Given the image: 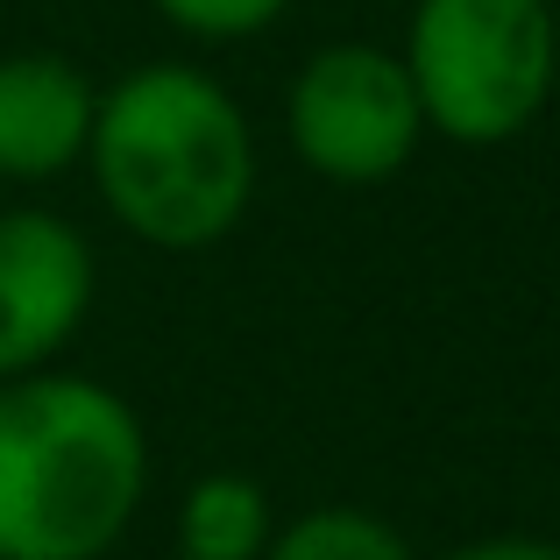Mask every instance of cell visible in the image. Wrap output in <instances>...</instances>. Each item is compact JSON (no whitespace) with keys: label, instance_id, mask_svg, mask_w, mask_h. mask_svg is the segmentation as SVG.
<instances>
[{"label":"cell","instance_id":"obj_10","mask_svg":"<svg viewBox=\"0 0 560 560\" xmlns=\"http://www.w3.org/2000/svg\"><path fill=\"white\" fill-rule=\"evenodd\" d=\"M440 560H560V539L547 533H482V539H462L454 553Z\"/></svg>","mask_w":560,"mask_h":560},{"label":"cell","instance_id":"obj_3","mask_svg":"<svg viewBox=\"0 0 560 560\" xmlns=\"http://www.w3.org/2000/svg\"><path fill=\"white\" fill-rule=\"evenodd\" d=\"M397 57L425 136L504 150L560 93V14L553 0H411Z\"/></svg>","mask_w":560,"mask_h":560},{"label":"cell","instance_id":"obj_2","mask_svg":"<svg viewBox=\"0 0 560 560\" xmlns=\"http://www.w3.org/2000/svg\"><path fill=\"white\" fill-rule=\"evenodd\" d=\"M150 497V425L114 383H0V560H107Z\"/></svg>","mask_w":560,"mask_h":560},{"label":"cell","instance_id":"obj_1","mask_svg":"<svg viewBox=\"0 0 560 560\" xmlns=\"http://www.w3.org/2000/svg\"><path fill=\"white\" fill-rule=\"evenodd\" d=\"M85 178L114 228L164 256L228 242L256 206V121L248 107L185 57H150L100 85V121Z\"/></svg>","mask_w":560,"mask_h":560},{"label":"cell","instance_id":"obj_4","mask_svg":"<svg viewBox=\"0 0 560 560\" xmlns=\"http://www.w3.org/2000/svg\"><path fill=\"white\" fill-rule=\"evenodd\" d=\"M284 142L319 185H390L425 142L405 57L362 36L319 43L284 85Z\"/></svg>","mask_w":560,"mask_h":560},{"label":"cell","instance_id":"obj_7","mask_svg":"<svg viewBox=\"0 0 560 560\" xmlns=\"http://www.w3.org/2000/svg\"><path fill=\"white\" fill-rule=\"evenodd\" d=\"M277 497L248 468H206L178 497V560H262L277 539Z\"/></svg>","mask_w":560,"mask_h":560},{"label":"cell","instance_id":"obj_5","mask_svg":"<svg viewBox=\"0 0 560 560\" xmlns=\"http://www.w3.org/2000/svg\"><path fill=\"white\" fill-rule=\"evenodd\" d=\"M100 299V256L85 228L50 206L0 213V383L57 370L65 348L85 334Z\"/></svg>","mask_w":560,"mask_h":560},{"label":"cell","instance_id":"obj_9","mask_svg":"<svg viewBox=\"0 0 560 560\" xmlns=\"http://www.w3.org/2000/svg\"><path fill=\"white\" fill-rule=\"evenodd\" d=\"M150 8L191 43H256L291 14V0H150Z\"/></svg>","mask_w":560,"mask_h":560},{"label":"cell","instance_id":"obj_6","mask_svg":"<svg viewBox=\"0 0 560 560\" xmlns=\"http://www.w3.org/2000/svg\"><path fill=\"white\" fill-rule=\"evenodd\" d=\"M100 85L65 50L0 57V185H50L85 171Z\"/></svg>","mask_w":560,"mask_h":560},{"label":"cell","instance_id":"obj_8","mask_svg":"<svg viewBox=\"0 0 560 560\" xmlns=\"http://www.w3.org/2000/svg\"><path fill=\"white\" fill-rule=\"evenodd\" d=\"M262 560H419V547L370 504H313L277 525Z\"/></svg>","mask_w":560,"mask_h":560}]
</instances>
